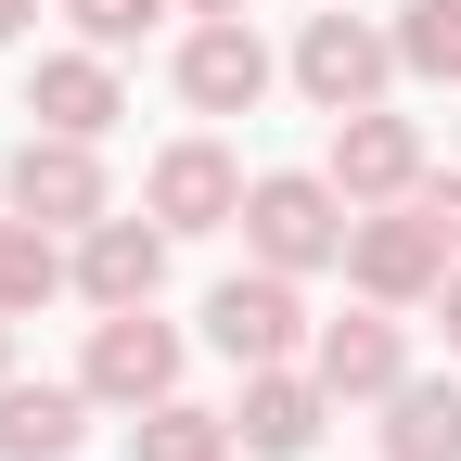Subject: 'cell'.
I'll use <instances>...</instances> for the list:
<instances>
[{"mask_svg":"<svg viewBox=\"0 0 461 461\" xmlns=\"http://www.w3.org/2000/svg\"><path fill=\"white\" fill-rule=\"evenodd\" d=\"M26 26H39V0H0V39H26Z\"/></svg>","mask_w":461,"mask_h":461,"instance_id":"obj_22","label":"cell"},{"mask_svg":"<svg viewBox=\"0 0 461 461\" xmlns=\"http://www.w3.org/2000/svg\"><path fill=\"white\" fill-rule=\"evenodd\" d=\"M333 193L346 205H397V193H423V115H384V103H359V115H333Z\"/></svg>","mask_w":461,"mask_h":461,"instance_id":"obj_10","label":"cell"},{"mask_svg":"<svg viewBox=\"0 0 461 461\" xmlns=\"http://www.w3.org/2000/svg\"><path fill=\"white\" fill-rule=\"evenodd\" d=\"M384 77H397V26L346 14V0L295 26V90H308L321 115H359V103H384Z\"/></svg>","mask_w":461,"mask_h":461,"instance_id":"obj_5","label":"cell"},{"mask_svg":"<svg viewBox=\"0 0 461 461\" xmlns=\"http://www.w3.org/2000/svg\"><path fill=\"white\" fill-rule=\"evenodd\" d=\"M384 461H461V384L448 372H411L384 397Z\"/></svg>","mask_w":461,"mask_h":461,"instance_id":"obj_16","label":"cell"},{"mask_svg":"<svg viewBox=\"0 0 461 461\" xmlns=\"http://www.w3.org/2000/svg\"><path fill=\"white\" fill-rule=\"evenodd\" d=\"M167 14H180V0H65V26H77L90 51H129V39H154Z\"/></svg>","mask_w":461,"mask_h":461,"instance_id":"obj_19","label":"cell"},{"mask_svg":"<svg viewBox=\"0 0 461 461\" xmlns=\"http://www.w3.org/2000/svg\"><path fill=\"white\" fill-rule=\"evenodd\" d=\"M167 244H180V230H167L154 205H141V218H115V205H103V218L77 230V295H90V308H154Z\"/></svg>","mask_w":461,"mask_h":461,"instance_id":"obj_11","label":"cell"},{"mask_svg":"<svg viewBox=\"0 0 461 461\" xmlns=\"http://www.w3.org/2000/svg\"><path fill=\"white\" fill-rule=\"evenodd\" d=\"M180 321H154V308H103L90 321V359H77V384L103 397V411H154V397H180Z\"/></svg>","mask_w":461,"mask_h":461,"instance_id":"obj_6","label":"cell"},{"mask_svg":"<svg viewBox=\"0 0 461 461\" xmlns=\"http://www.w3.org/2000/svg\"><path fill=\"white\" fill-rule=\"evenodd\" d=\"M269 39H257V14H193L180 26V103L193 115H257L269 103Z\"/></svg>","mask_w":461,"mask_h":461,"instance_id":"obj_7","label":"cell"},{"mask_svg":"<svg viewBox=\"0 0 461 461\" xmlns=\"http://www.w3.org/2000/svg\"><path fill=\"white\" fill-rule=\"evenodd\" d=\"M436 230H448V257H461V167H448V180H436V167H423V193H411Z\"/></svg>","mask_w":461,"mask_h":461,"instance_id":"obj_20","label":"cell"},{"mask_svg":"<svg viewBox=\"0 0 461 461\" xmlns=\"http://www.w3.org/2000/svg\"><path fill=\"white\" fill-rule=\"evenodd\" d=\"M436 333H448V359H461V257H448V282H436Z\"/></svg>","mask_w":461,"mask_h":461,"instance_id":"obj_21","label":"cell"},{"mask_svg":"<svg viewBox=\"0 0 461 461\" xmlns=\"http://www.w3.org/2000/svg\"><path fill=\"white\" fill-rule=\"evenodd\" d=\"M65 282H77V244H65L51 218H26V205H14V218H0V308H14V321H39Z\"/></svg>","mask_w":461,"mask_h":461,"instance_id":"obj_15","label":"cell"},{"mask_svg":"<svg viewBox=\"0 0 461 461\" xmlns=\"http://www.w3.org/2000/svg\"><path fill=\"white\" fill-rule=\"evenodd\" d=\"M0 205H26V218H51V230L77 244V230L115 205L103 141H77V129H26V141H14V167H0Z\"/></svg>","mask_w":461,"mask_h":461,"instance_id":"obj_4","label":"cell"},{"mask_svg":"<svg viewBox=\"0 0 461 461\" xmlns=\"http://www.w3.org/2000/svg\"><path fill=\"white\" fill-rule=\"evenodd\" d=\"M244 436H230V411H205V397H154V411H129V461H230Z\"/></svg>","mask_w":461,"mask_h":461,"instance_id":"obj_17","label":"cell"},{"mask_svg":"<svg viewBox=\"0 0 461 461\" xmlns=\"http://www.w3.org/2000/svg\"><path fill=\"white\" fill-rule=\"evenodd\" d=\"M90 411L103 397L90 384H0V461H77V436H90Z\"/></svg>","mask_w":461,"mask_h":461,"instance_id":"obj_14","label":"cell"},{"mask_svg":"<svg viewBox=\"0 0 461 461\" xmlns=\"http://www.w3.org/2000/svg\"><path fill=\"white\" fill-rule=\"evenodd\" d=\"M141 205L180 230V244H193V230H244V167H230V141H218V129H193V141H167V154H154Z\"/></svg>","mask_w":461,"mask_h":461,"instance_id":"obj_8","label":"cell"},{"mask_svg":"<svg viewBox=\"0 0 461 461\" xmlns=\"http://www.w3.org/2000/svg\"><path fill=\"white\" fill-rule=\"evenodd\" d=\"M346 218H359V205H346L333 193V167H269V180H244V244L269 257V269H346Z\"/></svg>","mask_w":461,"mask_h":461,"instance_id":"obj_1","label":"cell"},{"mask_svg":"<svg viewBox=\"0 0 461 461\" xmlns=\"http://www.w3.org/2000/svg\"><path fill=\"white\" fill-rule=\"evenodd\" d=\"M0 384H14V308H0Z\"/></svg>","mask_w":461,"mask_h":461,"instance_id":"obj_24","label":"cell"},{"mask_svg":"<svg viewBox=\"0 0 461 461\" xmlns=\"http://www.w3.org/2000/svg\"><path fill=\"white\" fill-rule=\"evenodd\" d=\"M308 372H321L333 397H372V411H384V397L411 384V333H397V308H372V295H359L346 321H321V333H308Z\"/></svg>","mask_w":461,"mask_h":461,"instance_id":"obj_12","label":"cell"},{"mask_svg":"<svg viewBox=\"0 0 461 461\" xmlns=\"http://www.w3.org/2000/svg\"><path fill=\"white\" fill-rule=\"evenodd\" d=\"M397 77L461 90V0H397Z\"/></svg>","mask_w":461,"mask_h":461,"instance_id":"obj_18","label":"cell"},{"mask_svg":"<svg viewBox=\"0 0 461 461\" xmlns=\"http://www.w3.org/2000/svg\"><path fill=\"white\" fill-rule=\"evenodd\" d=\"M26 115L39 129H77V141H103L115 115H129V90H115V51H39V77H26Z\"/></svg>","mask_w":461,"mask_h":461,"instance_id":"obj_13","label":"cell"},{"mask_svg":"<svg viewBox=\"0 0 461 461\" xmlns=\"http://www.w3.org/2000/svg\"><path fill=\"white\" fill-rule=\"evenodd\" d=\"M180 14H257V0H180Z\"/></svg>","mask_w":461,"mask_h":461,"instance_id":"obj_23","label":"cell"},{"mask_svg":"<svg viewBox=\"0 0 461 461\" xmlns=\"http://www.w3.org/2000/svg\"><path fill=\"white\" fill-rule=\"evenodd\" d=\"M346 282H359L372 308H436V282H448V230L397 193V205H359L346 218Z\"/></svg>","mask_w":461,"mask_h":461,"instance_id":"obj_2","label":"cell"},{"mask_svg":"<svg viewBox=\"0 0 461 461\" xmlns=\"http://www.w3.org/2000/svg\"><path fill=\"white\" fill-rule=\"evenodd\" d=\"M308 333H321V321H308V295H295V269H269V257H257V269H230L218 295H205V346H218L230 372L308 359Z\"/></svg>","mask_w":461,"mask_h":461,"instance_id":"obj_3","label":"cell"},{"mask_svg":"<svg viewBox=\"0 0 461 461\" xmlns=\"http://www.w3.org/2000/svg\"><path fill=\"white\" fill-rule=\"evenodd\" d=\"M333 411H346V397H333L321 372L269 359V372H244V397H230V436H244V461H308Z\"/></svg>","mask_w":461,"mask_h":461,"instance_id":"obj_9","label":"cell"}]
</instances>
